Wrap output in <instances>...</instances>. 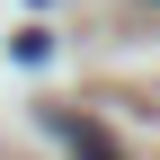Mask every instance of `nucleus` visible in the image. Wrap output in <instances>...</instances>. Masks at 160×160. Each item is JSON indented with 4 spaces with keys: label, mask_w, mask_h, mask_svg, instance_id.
Wrapping results in <instances>:
<instances>
[{
    "label": "nucleus",
    "mask_w": 160,
    "mask_h": 160,
    "mask_svg": "<svg viewBox=\"0 0 160 160\" xmlns=\"http://www.w3.org/2000/svg\"><path fill=\"white\" fill-rule=\"evenodd\" d=\"M53 133L71 142V160H125V151H116V133L98 125V116H62V107H53Z\"/></svg>",
    "instance_id": "nucleus-1"
},
{
    "label": "nucleus",
    "mask_w": 160,
    "mask_h": 160,
    "mask_svg": "<svg viewBox=\"0 0 160 160\" xmlns=\"http://www.w3.org/2000/svg\"><path fill=\"white\" fill-rule=\"evenodd\" d=\"M151 9H160V0H151Z\"/></svg>",
    "instance_id": "nucleus-2"
}]
</instances>
